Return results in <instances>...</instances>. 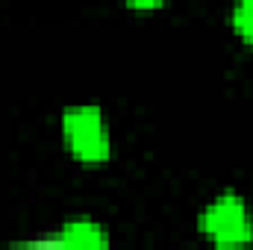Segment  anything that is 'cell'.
I'll list each match as a JSON object with an SVG mask.
<instances>
[{"label": "cell", "mask_w": 253, "mask_h": 250, "mask_svg": "<svg viewBox=\"0 0 253 250\" xmlns=\"http://www.w3.org/2000/svg\"><path fill=\"white\" fill-rule=\"evenodd\" d=\"M126 3H132V6H138V9H156V6H162L165 0H126Z\"/></svg>", "instance_id": "obj_5"}, {"label": "cell", "mask_w": 253, "mask_h": 250, "mask_svg": "<svg viewBox=\"0 0 253 250\" xmlns=\"http://www.w3.org/2000/svg\"><path fill=\"white\" fill-rule=\"evenodd\" d=\"M200 230L221 248H239L253 242V218L245 197L236 191L218 194L200 215Z\"/></svg>", "instance_id": "obj_1"}, {"label": "cell", "mask_w": 253, "mask_h": 250, "mask_svg": "<svg viewBox=\"0 0 253 250\" xmlns=\"http://www.w3.org/2000/svg\"><path fill=\"white\" fill-rule=\"evenodd\" d=\"M50 242L68 245V248H103V245H109V236H106L103 224L88 221V218H74V221H65L62 230Z\"/></svg>", "instance_id": "obj_3"}, {"label": "cell", "mask_w": 253, "mask_h": 250, "mask_svg": "<svg viewBox=\"0 0 253 250\" xmlns=\"http://www.w3.org/2000/svg\"><path fill=\"white\" fill-rule=\"evenodd\" d=\"M233 30L253 44V0H236L233 6Z\"/></svg>", "instance_id": "obj_4"}, {"label": "cell", "mask_w": 253, "mask_h": 250, "mask_svg": "<svg viewBox=\"0 0 253 250\" xmlns=\"http://www.w3.org/2000/svg\"><path fill=\"white\" fill-rule=\"evenodd\" d=\"M62 135L77 159L83 162L109 159L112 141L100 106H68L62 112Z\"/></svg>", "instance_id": "obj_2"}]
</instances>
